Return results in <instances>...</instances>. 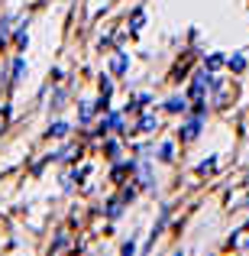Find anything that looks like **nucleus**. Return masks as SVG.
<instances>
[{
	"label": "nucleus",
	"instance_id": "nucleus-2",
	"mask_svg": "<svg viewBox=\"0 0 249 256\" xmlns=\"http://www.w3.org/2000/svg\"><path fill=\"white\" fill-rule=\"evenodd\" d=\"M198 133H201V124H198V120H191V124L181 126V140H194Z\"/></svg>",
	"mask_w": 249,
	"mask_h": 256
},
{
	"label": "nucleus",
	"instance_id": "nucleus-4",
	"mask_svg": "<svg viewBox=\"0 0 249 256\" xmlns=\"http://www.w3.org/2000/svg\"><path fill=\"white\" fill-rule=\"evenodd\" d=\"M227 65H230L233 72H243V68H246V58H243V56H233V58H230Z\"/></svg>",
	"mask_w": 249,
	"mask_h": 256
},
{
	"label": "nucleus",
	"instance_id": "nucleus-9",
	"mask_svg": "<svg viewBox=\"0 0 249 256\" xmlns=\"http://www.w3.org/2000/svg\"><path fill=\"white\" fill-rule=\"evenodd\" d=\"M152 126H156V117H146L143 124H139V130H152Z\"/></svg>",
	"mask_w": 249,
	"mask_h": 256
},
{
	"label": "nucleus",
	"instance_id": "nucleus-1",
	"mask_svg": "<svg viewBox=\"0 0 249 256\" xmlns=\"http://www.w3.org/2000/svg\"><path fill=\"white\" fill-rule=\"evenodd\" d=\"M237 250H249V227H240L237 234H233V240H230Z\"/></svg>",
	"mask_w": 249,
	"mask_h": 256
},
{
	"label": "nucleus",
	"instance_id": "nucleus-8",
	"mask_svg": "<svg viewBox=\"0 0 249 256\" xmlns=\"http://www.w3.org/2000/svg\"><path fill=\"white\" fill-rule=\"evenodd\" d=\"M214 166H217V159H214V156H211V159H204V162H201V172H211Z\"/></svg>",
	"mask_w": 249,
	"mask_h": 256
},
{
	"label": "nucleus",
	"instance_id": "nucleus-3",
	"mask_svg": "<svg viewBox=\"0 0 249 256\" xmlns=\"http://www.w3.org/2000/svg\"><path fill=\"white\" fill-rule=\"evenodd\" d=\"M126 72V56H117L113 58V75H123Z\"/></svg>",
	"mask_w": 249,
	"mask_h": 256
},
{
	"label": "nucleus",
	"instance_id": "nucleus-5",
	"mask_svg": "<svg viewBox=\"0 0 249 256\" xmlns=\"http://www.w3.org/2000/svg\"><path fill=\"white\" fill-rule=\"evenodd\" d=\"M220 65H224V56H211V58H207V68H220Z\"/></svg>",
	"mask_w": 249,
	"mask_h": 256
},
{
	"label": "nucleus",
	"instance_id": "nucleus-10",
	"mask_svg": "<svg viewBox=\"0 0 249 256\" xmlns=\"http://www.w3.org/2000/svg\"><path fill=\"white\" fill-rule=\"evenodd\" d=\"M6 114H10V110H6V107H3V110H0V130H3V126H6Z\"/></svg>",
	"mask_w": 249,
	"mask_h": 256
},
{
	"label": "nucleus",
	"instance_id": "nucleus-7",
	"mask_svg": "<svg viewBox=\"0 0 249 256\" xmlns=\"http://www.w3.org/2000/svg\"><path fill=\"white\" fill-rule=\"evenodd\" d=\"M49 133H52V136H65V133H68V126H65V124H55Z\"/></svg>",
	"mask_w": 249,
	"mask_h": 256
},
{
	"label": "nucleus",
	"instance_id": "nucleus-6",
	"mask_svg": "<svg viewBox=\"0 0 249 256\" xmlns=\"http://www.w3.org/2000/svg\"><path fill=\"white\" fill-rule=\"evenodd\" d=\"M91 110H94V104H87V100H84V104H81V120H91L94 117Z\"/></svg>",
	"mask_w": 249,
	"mask_h": 256
}]
</instances>
